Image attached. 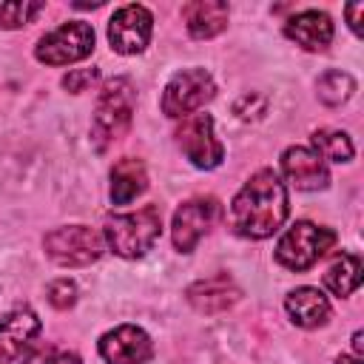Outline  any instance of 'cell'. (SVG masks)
<instances>
[{
    "label": "cell",
    "instance_id": "cell-1",
    "mask_svg": "<svg viewBox=\"0 0 364 364\" xmlns=\"http://www.w3.org/2000/svg\"><path fill=\"white\" fill-rule=\"evenodd\" d=\"M287 188L276 171H256L230 202V228L245 239H267L287 219Z\"/></svg>",
    "mask_w": 364,
    "mask_h": 364
},
{
    "label": "cell",
    "instance_id": "cell-2",
    "mask_svg": "<svg viewBox=\"0 0 364 364\" xmlns=\"http://www.w3.org/2000/svg\"><path fill=\"white\" fill-rule=\"evenodd\" d=\"M134 108H136V91L128 77H114L102 85L91 122V139L97 151H105L108 145H114L128 134Z\"/></svg>",
    "mask_w": 364,
    "mask_h": 364
},
{
    "label": "cell",
    "instance_id": "cell-3",
    "mask_svg": "<svg viewBox=\"0 0 364 364\" xmlns=\"http://www.w3.org/2000/svg\"><path fill=\"white\" fill-rule=\"evenodd\" d=\"M162 233V213L156 205H145L131 213H117L105 222V242L122 259L145 256Z\"/></svg>",
    "mask_w": 364,
    "mask_h": 364
},
{
    "label": "cell",
    "instance_id": "cell-4",
    "mask_svg": "<svg viewBox=\"0 0 364 364\" xmlns=\"http://www.w3.org/2000/svg\"><path fill=\"white\" fill-rule=\"evenodd\" d=\"M333 245H336V230L318 228V225L301 219V222H293L282 233V239L276 245V262L284 264L287 270L299 273V270L313 267Z\"/></svg>",
    "mask_w": 364,
    "mask_h": 364
},
{
    "label": "cell",
    "instance_id": "cell-5",
    "mask_svg": "<svg viewBox=\"0 0 364 364\" xmlns=\"http://www.w3.org/2000/svg\"><path fill=\"white\" fill-rule=\"evenodd\" d=\"M43 247L60 267H85L102 256V236L85 225H65L46 233Z\"/></svg>",
    "mask_w": 364,
    "mask_h": 364
},
{
    "label": "cell",
    "instance_id": "cell-6",
    "mask_svg": "<svg viewBox=\"0 0 364 364\" xmlns=\"http://www.w3.org/2000/svg\"><path fill=\"white\" fill-rule=\"evenodd\" d=\"M213 77L205 71V68H185V71H176L165 91H162V114L171 117V119H185L191 117L193 111H199L205 102L213 100Z\"/></svg>",
    "mask_w": 364,
    "mask_h": 364
},
{
    "label": "cell",
    "instance_id": "cell-7",
    "mask_svg": "<svg viewBox=\"0 0 364 364\" xmlns=\"http://www.w3.org/2000/svg\"><path fill=\"white\" fill-rule=\"evenodd\" d=\"M91 51H94V28L82 20H68L57 26L34 46V57L46 65H68L85 60Z\"/></svg>",
    "mask_w": 364,
    "mask_h": 364
},
{
    "label": "cell",
    "instance_id": "cell-8",
    "mask_svg": "<svg viewBox=\"0 0 364 364\" xmlns=\"http://www.w3.org/2000/svg\"><path fill=\"white\" fill-rule=\"evenodd\" d=\"M222 208L213 196H196V199H188L176 208L173 213V225H171V239H173V247L182 250V253H191L196 247V242L216 225Z\"/></svg>",
    "mask_w": 364,
    "mask_h": 364
},
{
    "label": "cell",
    "instance_id": "cell-9",
    "mask_svg": "<svg viewBox=\"0 0 364 364\" xmlns=\"http://www.w3.org/2000/svg\"><path fill=\"white\" fill-rule=\"evenodd\" d=\"M176 145L191 159V165L205 168V171L216 168L222 162V156H225L222 142L213 136V117L210 114L185 117L182 125L176 128Z\"/></svg>",
    "mask_w": 364,
    "mask_h": 364
},
{
    "label": "cell",
    "instance_id": "cell-10",
    "mask_svg": "<svg viewBox=\"0 0 364 364\" xmlns=\"http://www.w3.org/2000/svg\"><path fill=\"white\" fill-rule=\"evenodd\" d=\"M151 28H154L151 11L139 3H128L114 11L108 23V43L117 54H139L151 40Z\"/></svg>",
    "mask_w": 364,
    "mask_h": 364
},
{
    "label": "cell",
    "instance_id": "cell-11",
    "mask_svg": "<svg viewBox=\"0 0 364 364\" xmlns=\"http://www.w3.org/2000/svg\"><path fill=\"white\" fill-rule=\"evenodd\" d=\"M97 347L105 364H145L154 353L148 333L136 324H119L108 330Z\"/></svg>",
    "mask_w": 364,
    "mask_h": 364
},
{
    "label": "cell",
    "instance_id": "cell-12",
    "mask_svg": "<svg viewBox=\"0 0 364 364\" xmlns=\"http://www.w3.org/2000/svg\"><path fill=\"white\" fill-rule=\"evenodd\" d=\"M282 173L299 191H321L330 182L324 159L318 154H313L310 148H299V145H293L282 154Z\"/></svg>",
    "mask_w": 364,
    "mask_h": 364
},
{
    "label": "cell",
    "instance_id": "cell-13",
    "mask_svg": "<svg viewBox=\"0 0 364 364\" xmlns=\"http://www.w3.org/2000/svg\"><path fill=\"white\" fill-rule=\"evenodd\" d=\"M40 333V318L28 307H17L0 316V364L14 361Z\"/></svg>",
    "mask_w": 364,
    "mask_h": 364
},
{
    "label": "cell",
    "instance_id": "cell-14",
    "mask_svg": "<svg viewBox=\"0 0 364 364\" xmlns=\"http://www.w3.org/2000/svg\"><path fill=\"white\" fill-rule=\"evenodd\" d=\"M188 301L205 313V316H216V313H225L228 307H233L242 296V290L233 284L230 276L219 273V276H210V279H202V282H193L188 287Z\"/></svg>",
    "mask_w": 364,
    "mask_h": 364
},
{
    "label": "cell",
    "instance_id": "cell-15",
    "mask_svg": "<svg viewBox=\"0 0 364 364\" xmlns=\"http://www.w3.org/2000/svg\"><path fill=\"white\" fill-rule=\"evenodd\" d=\"M284 34L304 51H324L333 40V20L318 9H304L284 23Z\"/></svg>",
    "mask_w": 364,
    "mask_h": 364
},
{
    "label": "cell",
    "instance_id": "cell-16",
    "mask_svg": "<svg viewBox=\"0 0 364 364\" xmlns=\"http://www.w3.org/2000/svg\"><path fill=\"white\" fill-rule=\"evenodd\" d=\"M284 310L293 324L307 327V330L321 327L330 318V301L318 287H296L293 293H287Z\"/></svg>",
    "mask_w": 364,
    "mask_h": 364
},
{
    "label": "cell",
    "instance_id": "cell-17",
    "mask_svg": "<svg viewBox=\"0 0 364 364\" xmlns=\"http://www.w3.org/2000/svg\"><path fill=\"white\" fill-rule=\"evenodd\" d=\"M228 3L222 0H193L182 6V20L188 26V34L196 40H210L228 26Z\"/></svg>",
    "mask_w": 364,
    "mask_h": 364
},
{
    "label": "cell",
    "instance_id": "cell-18",
    "mask_svg": "<svg viewBox=\"0 0 364 364\" xmlns=\"http://www.w3.org/2000/svg\"><path fill=\"white\" fill-rule=\"evenodd\" d=\"M145 188H148V173L139 159L125 156L111 168V202L114 205L134 202Z\"/></svg>",
    "mask_w": 364,
    "mask_h": 364
},
{
    "label": "cell",
    "instance_id": "cell-19",
    "mask_svg": "<svg viewBox=\"0 0 364 364\" xmlns=\"http://www.w3.org/2000/svg\"><path fill=\"white\" fill-rule=\"evenodd\" d=\"M324 284L336 296H350L361 284V259L355 253H341L324 273Z\"/></svg>",
    "mask_w": 364,
    "mask_h": 364
},
{
    "label": "cell",
    "instance_id": "cell-20",
    "mask_svg": "<svg viewBox=\"0 0 364 364\" xmlns=\"http://www.w3.org/2000/svg\"><path fill=\"white\" fill-rule=\"evenodd\" d=\"M313 148L321 159H330V162H350L353 159V142L344 131H336V128H318L313 131Z\"/></svg>",
    "mask_w": 364,
    "mask_h": 364
},
{
    "label": "cell",
    "instance_id": "cell-21",
    "mask_svg": "<svg viewBox=\"0 0 364 364\" xmlns=\"http://www.w3.org/2000/svg\"><path fill=\"white\" fill-rule=\"evenodd\" d=\"M316 91H318V100L324 105H341L353 97L355 91V80L347 74V71H338V68H330L318 77L316 82Z\"/></svg>",
    "mask_w": 364,
    "mask_h": 364
},
{
    "label": "cell",
    "instance_id": "cell-22",
    "mask_svg": "<svg viewBox=\"0 0 364 364\" xmlns=\"http://www.w3.org/2000/svg\"><path fill=\"white\" fill-rule=\"evenodd\" d=\"M46 6L43 3H28V0H11L0 6V26L3 28H20L26 23H31Z\"/></svg>",
    "mask_w": 364,
    "mask_h": 364
},
{
    "label": "cell",
    "instance_id": "cell-23",
    "mask_svg": "<svg viewBox=\"0 0 364 364\" xmlns=\"http://www.w3.org/2000/svg\"><path fill=\"white\" fill-rule=\"evenodd\" d=\"M23 364H82L77 353L63 350V347H43L37 353H31L28 358H23Z\"/></svg>",
    "mask_w": 364,
    "mask_h": 364
},
{
    "label": "cell",
    "instance_id": "cell-24",
    "mask_svg": "<svg viewBox=\"0 0 364 364\" xmlns=\"http://www.w3.org/2000/svg\"><path fill=\"white\" fill-rule=\"evenodd\" d=\"M48 301H51V307H57V310H68V307L77 301V287H74V282H68V279H54V282L48 284Z\"/></svg>",
    "mask_w": 364,
    "mask_h": 364
},
{
    "label": "cell",
    "instance_id": "cell-25",
    "mask_svg": "<svg viewBox=\"0 0 364 364\" xmlns=\"http://www.w3.org/2000/svg\"><path fill=\"white\" fill-rule=\"evenodd\" d=\"M97 77H100L97 68H74V71H68V74L63 77V88L71 91V94H80V91H85L88 85H94Z\"/></svg>",
    "mask_w": 364,
    "mask_h": 364
},
{
    "label": "cell",
    "instance_id": "cell-26",
    "mask_svg": "<svg viewBox=\"0 0 364 364\" xmlns=\"http://www.w3.org/2000/svg\"><path fill=\"white\" fill-rule=\"evenodd\" d=\"M344 14H347V20H350V28H353L355 34H361V14H364V3H350V6L344 9Z\"/></svg>",
    "mask_w": 364,
    "mask_h": 364
},
{
    "label": "cell",
    "instance_id": "cell-27",
    "mask_svg": "<svg viewBox=\"0 0 364 364\" xmlns=\"http://www.w3.org/2000/svg\"><path fill=\"white\" fill-rule=\"evenodd\" d=\"M336 364H361V358L358 355H338Z\"/></svg>",
    "mask_w": 364,
    "mask_h": 364
},
{
    "label": "cell",
    "instance_id": "cell-28",
    "mask_svg": "<svg viewBox=\"0 0 364 364\" xmlns=\"http://www.w3.org/2000/svg\"><path fill=\"white\" fill-rule=\"evenodd\" d=\"M361 338H364V336H361V330H358V333L353 336V347H355V355H358V358H361Z\"/></svg>",
    "mask_w": 364,
    "mask_h": 364
},
{
    "label": "cell",
    "instance_id": "cell-29",
    "mask_svg": "<svg viewBox=\"0 0 364 364\" xmlns=\"http://www.w3.org/2000/svg\"><path fill=\"white\" fill-rule=\"evenodd\" d=\"M77 9H88V3H74ZM97 6H102V3H91V9H97Z\"/></svg>",
    "mask_w": 364,
    "mask_h": 364
}]
</instances>
